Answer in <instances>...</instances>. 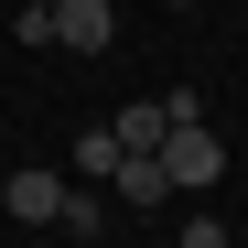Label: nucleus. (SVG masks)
I'll return each instance as SVG.
<instances>
[{"instance_id":"6e6552de","label":"nucleus","mask_w":248,"mask_h":248,"mask_svg":"<svg viewBox=\"0 0 248 248\" xmlns=\"http://www.w3.org/2000/svg\"><path fill=\"white\" fill-rule=\"evenodd\" d=\"M32 11H44V0H32Z\"/></svg>"},{"instance_id":"39448f33","label":"nucleus","mask_w":248,"mask_h":248,"mask_svg":"<svg viewBox=\"0 0 248 248\" xmlns=\"http://www.w3.org/2000/svg\"><path fill=\"white\" fill-rule=\"evenodd\" d=\"M0 205H11L22 227H54V205H65V173H11V194H0Z\"/></svg>"},{"instance_id":"0eeeda50","label":"nucleus","mask_w":248,"mask_h":248,"mask_svg":"<svg viewBox=\"0 0 248 248\" xmlns=\"http://www.w3.org/2000/svg\"><path fill=\"white\" fill-rule=\"evenodd\" d=\"M162 11H194V0H162Z\"/></svg>"},{"instance_id":"f257e3e1","label":"nucleus","mask_w":248,"mask_h":248,"mask_svg":"<svg viewBox=\"0 0 248 248\" xmlns=\"http://www.w3.org/2000/svg\"><path fill=\"white\" fill-rule=\"evenodd\" d=\"M162 173H173V194H205L227 173V140L205 130V119H173V130H162Z\"/></svg>"},{"instance_id":"7ed1b4c3","label":"nucleus","mask_w":248,"mask_h":248,"mask_svg":"<svg viewBox=\"0 0 248 248\" xmlns=\"http://www.w3.org/2000/svg\"><path fill=\"white\" fill-rule=\"evenodd\" d=\"M162 130H173V97H140V108H119V119H108V140H119V151H162Z\"/></svg>"},{"instance_id":"f03ea898","label":"nucleus","mask_w":248,"mask_h":248,"mask_svg":"<svg viewBox=\"0 0 248 248\" xmlns=\"http://www.w3.org/2000/svg\"><path fill=\"white\" fill-rule=\"evenodd\" d=\"M44 11H54V44L65 54H108L119 44V11H108V0H44Z\"/></svg>"},{"instance_id":"423d86ee","label":"nucleus","mask_w":248,"mask_h":248,"mask_svg":"<svg viewBox=\"0 0 248 248\" xmlns=\"http://www.w3.org/2000/svg\"><path fill=\"white\" fill-rule=\"evenodd\" d=\"M54 227H65V237H97V227H108V205H97V194H76V184H65V205H54Z\"/></svg>"},{"instance_id":"20e7f679","label":"nucleus","mask_w":248,"mask_h":248,"mask_svg":"<svg viewBox=\"0 0 248 248\" xmlns=\"http://www.w3.org/2000/svg\"><path fill=\"white\" fill-rule=\"evenodd\" d=\"M108 184L130 194V205H162V194H173V173H162V151H119V162H108Z\"/></svg>"}]
</instances>
